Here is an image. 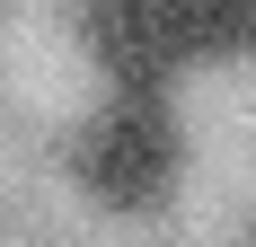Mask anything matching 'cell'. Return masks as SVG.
I'll return each instance as SVG.
<instances>
[{
  "label": "cell",
  "instance_id": "cell-1",
  "mask_svg": "<svg viewBox=\"0 0 256 247\" xmlns=\"http://www.w3.org/2000/svg\"><path fill=\"white\" fill-rule=\"evenodd\" d=\"M80 186L106 203V212H150V203H168V186H177L186 168V142H177V115H168V98H115L88 132H80Z\"/></svg>",
  "mask_w": 256,
  "mask_h": 247
},
{
  "label": "cell",
  "instance_id": "cell-2",
  "mask_svg": "<svg viewBox=\"0 0 256 247\" xmlns=\"http://www.w3.org/2000/svg\"><path fill=\"white\" fill-rule=\"evenodd\" d=\"M248 44H256V26H248Z\"/></svg>",
  "mask_w": 256,
  "mask_h": 247
}]
</instances>
